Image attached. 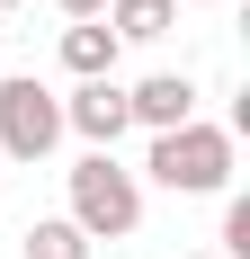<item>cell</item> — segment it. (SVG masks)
I'll return each mask as SVG.
<instances>
[{
  "mask_svg": "<svg viewBox=\"0 0 250 259\" xmlns=\"http://www.w3.org/2000/svg\"><path fill=\"white\" fill-rule=\"evenodd\" d=\"M152 179L170 188V197H215V188H232V125H170V134H152V161H143Z\"/></svg>",
  "mask_w": 250,
  "mask_h": 259,
  "instance_id": "obj_1",
  "label": "cell"
},
{
  "mask_svg": "<svg viewBox=\"0 0 250 259\" xmlns=\"http://www.w3.org/2000/svg\"><path fill=\"white\" fill-rule=\"evenodd\" d=\"M224 259H250V197L224 206Z\"/></svg>",
  "mask_w": 250,
  "mask_h": 259,
  "instance_id": "obj_9",
  "label": "cell"
},
{
  "mask_svg": "<svg viewBox=\"0 0 250 259\" xmlns=\"http://www.w3.org/2000/svg\"><path fill=\"white\" fill-rule=\"evenodd\" d=\"M54 143H63V99L36 72L0 80V161H45Z\"/></svg>",
  "mask_w": 250,
  "mask_h": 259,
  "instance_id": "obj_3",
  "label": "cell"
},
{
  "mask_svg": "<svg viewBox=\"0 0 250 259\" xmlns=\"http://www.w3.org/2000/svg\"><path fill=\"white\" fill-rule=\"evenodd\" d=\"M72 224L90 241H125L143 224V188H134V170H116V152H90L72 170Z\"/></svg>",
  "mask_w": 250,
  "mask_h": 259,
  "instance_id": "obj_2",
  "label": "cell"
},
{
  "mask_svg": "<svg viewBox=\"0 0 250 259\" xmlns=\"http://www.w3.org/2000/svg\"><path fill=\"white\" fill-rule=\"evenodd\" d=\"M63 125L90 134L99 152H116V134L134 125V116H125V90H116V80H80V99H63Z\"/></svg>",
  "mask_w": 250,
  "mask_h": 259,
  "instance_id": "obj_5",
  "label": "cell"
},
{
  "mask_svg": "<svg viewBox=\"0 0 250 259\" xmlns=\"http://www.w3.org/2000/svg\"><path fill=\"white\" fill-rule=\"evenodd\" d=\"M63 63H72L80 80H107V72H116V27H107V18H72V27H63Z\"/></svg>",
  "mask_w": 250,
  "mask_h": 259,
  "instance_id": "obj_6",
  "label": "cell"
},
{
  "mask_svg": "<svg viewBox=\"0 0 250 259\" xmlns=\"http://www.w3.org/2000/svg\"><path fill=\"white\" fill-rule=\"evenodd\" d=\"M27 259H90V233L72 214H45V224H27Z\"/></svg>",
  "mask_w": 250,
  "mask_h": 259,
  "instance_id": "obj_8",
  "label": "cell"
},
{
  "mask_svg": "<svg viewBox=\"0 0 250 259\" xmlns=\"http://www.w3.org/2000/svg\"><path fill=\"white\" fill-rule=\"evenodd\" d=\"M0 9H18V0H0Z\"/></svg>",
  "mask_w": 250,
  "mask_h": 259,
  "instance_id": "obj_11",
  "label": "cell"
},
{
  "mask_svg": "<svg viewBox=\"0 0 250 259\" xmlns=\"http://www.w3.org/2000/svg\"><path fill=\"white\" fill-rule=\"evenodd\" d=\"M125 116H134V125H152V134L188 125V116H197V80H188V72H152V80H134V90H125Z\"/></svg>",
  "mask_w": 250,
  "mask_h": 259,
  "instance_id": "obj_4",
  "label": "cell"
},
{
  "mask_svg": "<svg viewBox=\"0 0 250 259\" xmlns=\"http://www.w3.org/2000/svg\"><path fill=\"white\" fill-rule=\"evenodd\" d=\"M205 259H224V250H205Z\"/></svg>",
  "mask_w": 250,
  "mask_h": 259,
  "instance_id": "obj_12",
  "label": "cell"
},
{
  "mask_svg": "<svg viewBox=\"0 0 250 259\" xmlns=\"http://www.w3.org/2000/svg\"><path fill=\"white\" fill-rule=\"evenodd\" d=\"M107 27H116V45H152L179 27V0H107Z\"/></svg>",
  "mask_w": 250,
  "mask_h": 259,
  "instance_id": "obj_7",
  "label": "cell"
},
{
  "mask_svg": "<svg viewBox=\"0 0 250 259\" xmlns=\"http://www.w3.org/2000/svg\"><path fill=\"white\" fill-rule=\"evenodd\" d=\"M63 18H107V0H54Z\"/></svg>",
  "mask_w": 250,
  "mask_h": 259,
  "instance_id": "obj_10",
  "label": "cell"
}]
</instances>
